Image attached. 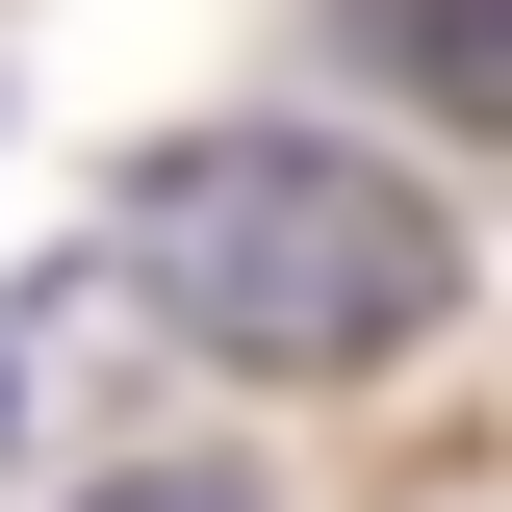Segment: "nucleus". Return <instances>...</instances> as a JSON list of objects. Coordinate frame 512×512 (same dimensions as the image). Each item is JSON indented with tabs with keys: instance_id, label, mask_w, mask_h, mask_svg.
Returning a JSON list of instances; mask_svg holds the SVG:
<instances>
[{
	"instance_id": "7ed1b4c3",
	"label": "nucleus",
	"mask_w": 512,
	"mask_h": 512,
	"mask_svg": "<svg viewBox=\"0 0 512 512\" xmlns=\"http://www.w3.org/2000/svg\"><path fill=\"white\" fill-rule=\"evenodd\" d=\"M77 512H256L231 461H128V487H77Z\"/></svg>"
},
{
	"instance_id": "f03ea898",
	"label": "nucleus",
	"mask_w": 512,
	"mask_h": 512,
	"mask_svg": "<svg viewBox=\"0 0 512 512\" xmlns=\"http://www.w3.org/2000/svg\"><path fill=\"white\" fill-rule=\"evenodd\" d=\"M77 359H103V256H52V282L0 308V461H52V436H77Z\"/></svg>"
},
{
	"instance_id": "f257e3e1",
	"label": "nucleus",
	"mask_w": 512,
	"mask_h": 512,
	"mask_svg": "<svg viewBox=\"0 0 512 512\" xmlns=\"http://www.w3.org/2000/svg\"><path fill=\"white\" fill-rule=\"evenodd\" d=\"M128 308L231 384H359L461 308V231L333 128H180V154H128Z\"/></svg>"
}]
</instances>
